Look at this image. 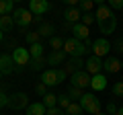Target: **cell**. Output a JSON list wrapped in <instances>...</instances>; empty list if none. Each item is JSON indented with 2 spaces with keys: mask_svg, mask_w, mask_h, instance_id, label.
<instances>
[{
  "mask_svg": "<svg viewBox=\"0 0 123 115\" xmlns=\"http://www.w3.org/2000/svg\"><path fill=\"white\" fill-rule=\"evenodd\" d=\"M45 115H66V111H62L60 107H53V109H47Z\"/></svg>",
  "mask_w": 123,
  "mask_h": 115,
  "instance_id": "obj_39",
  "label": "cell"
},
{
  "mask_svg": "<svg viewBox=\"0 0 123 115\" xmlns=\"http://www.w3.org/2000/svg\"><path fill=\"white\" fill-rule=\"evenodd\" d=\"M70 103H72V99L68 97V93H62V95H57V107H60L62 111H66L68 107H70Z\"/></svg>",
  "mask_w": 123,
  "mask_h": 115,
  "instance_id": "obj_27",
  "label": "cell"
},
{
  "mask_svg": "<svg viewBox=\"0 0 123 115\" xmlns=\"http://www.w3.org/2000/svg\"><path fill=\"white\" fill-rule=\"evenodd\" d=\"M64 53L72 56V58H82L88 53V45H84L82 41L70 37V39H64Z\"/></svg>",
  "mask_w": 123,
  "mask_h": 115,
  "instance_id": "obj_2",
  "label": "cell"
},
{
  "mask_svg": "<svg viewBox=\"0 0 123 115\" xmlns=\"http://www.w3.org/2000/svg\"><path fill=\"white\" fill-rule=\"evenodd\" d=\"M115 115H119V113H115Z\"/></svg>",
  "mask_w": 123,
  "mask_h": 115,
  "instance_id": "obj_47",
  "label": "cell"
},
{
  "mask_svg": "<svg viewBox=\"0 0 123 115\" xmlns=\"http://www.w3.org/2000/svg\"><path fill=\"white\" fill-rule=\"evenodd\" d=\"M49 47H51V51H64V37L53 35L49 39Z\"/></svg>",
  "mask_w": 123,
  "mask_h": 115,
  "instance_id": "obj_23",
  "label": "cell"
},
{
  "mask_svg": "<svg viewBox=\"0 0 123 115\" xmlns=\"http://www.w3.org/2000/svg\"><path fill=\"white\" fill-rule=\"evenodd\" d=\"M94 17H97V25L101 29V33H105V35L115 33V29H117V17H115V13L107 4L98 2V8H97V14Z\"/></svg>",
  "mask_w": 123,
  "mask_h": 115,
  "instance_id": "obj_1",
  "label": "cell"
},
{
  "mask_svg": "<svg viewBox=\"0 0 123 115\" xmlns=\"http://www.w3.org/2000/svg\"><path fill=\"white\" fill-rule=\"evenodd\" d=\"M98 115H105V113H98Z\"/></svg>",
  "mask_w": 123,
  "mask_h": 115,
  "instance_id": "obj_46",
  "label": "cell"
},
{
  "mask_svg": "<svg viewBox=\"0 0 123 115\" xmlns=\"http://www.w3.org/2000/svg\"><path fill=\"white\" fill-rule=\"evenodd\" d=\"M43 43H35V45H29V56L31 60H37V58H43Z\"/></svg>",
  "mask_w": 123,
  "mask_h": 115,
  "instance_id": "obj_22",
  "label": "cell"
},
{
  "mask_svg": "<svg viewBox=\"0 0 123 115\" xmlns=\"http://www.w3.org/2000/svg\"><path fill=\"white\" fill-rule=\"evenodd\" d=\"M45 113H47V109L43 103H31L27 107V115H45Z\"/></svg>",
  "mask_w": 123,
  "mask_h": 115,
  "instance_id": "obj_20",
  "label": "cell"
},
{
  "mask_svg": "<svg viewBox=\"0 0 123 115\" xmlns=\"http://www.w3.org/2000/svg\"><path fill=\"white\" fill-rule=\"evenodd\" d=\"M4 45H6L8 49H10V47L17 49V47H18V43H17V39H14V37H12V39H6V41H4Z\"/></svg>",
  "mask_w": 123,
  "mask_h": 115,
  "instance_id": "obj_40",
  "label": "cell"
},
{
  "mask_svg": "<svg viewBox=\"0 0 123 115\" xmlns=\"http://www.w3.org/2000/svg\"><path fill=\"white\" fill-rule=\"evenodd\" d=\"M8 97L10 95H6L4 89H0V109H2V107H8Z\"/></svg>",
  "mask_w": 123,
  "mask_h": 115,
  "instance_id": "obj_35",
  "label": "cell"
},
{
  "mask_svg": "<svg viewBox=\"0 0 123 115\" xmlns=\"http://www.w3.org/2000/svg\"><path fill=\"white\" fill-rule=\"evenodd\" d=\"M12 19H14V25L18 27H29L33 23V14L29 13V8H14Z\"/></svg>",
  "mask_w": 123,
  "mask_h": 115,
  "instance_id": "obj_6",
  "label": "cell"
},
{
  "mask_svg": "<svg viewBox=\"0 0 123 115\" xmlns=\"http://www.w3.org/2000/svg\"><path fill=\"white\" fill-rule=\"evenodd\" d=\"M47 10H49V2H45V0H31L29 2V13L33 17H43Z\"/></svg>",
  "mask_w": 123,
  "mask_h": 115,
  "instance_id": "obj_11",
  "label": "cell"
},
{
  "mask_svg": "<svg viewBox=\"0 0 123 115\" xmlns=\"http://www.w3.org/2000/svg\"><path fill=\"white\" fill-rule=\"evenodd\" d=\"M45 64H47V60H45V58H37V60H31L29 66H31V70H33V72H37V70H43Z\"/></svg>",
  "mask_w": 123,
  "mask_h": 115,
  "instance_id": "obj_29",
  "label": "cell"
},
{
  "mask_svg": "<svg viewBox=\"0 0 123 115\" xmlns=\"http://www.w3.org/2000/svg\"><path fill=\"white\" fill-rule=\"evenodd\" d=\"M43 105H45V109H53V107H57V95L47 93L43 97Z\"/></svg>",
  "mask_w": 123,
  "mask_h": 115,
  "instance_id": "obj_26",
  "label": "cell"
},
{
  "mask_svg": "<svg viewBox=\"0 0 123 115\" xmlns=\"http://www.w3.org/2000/svg\"><path fill=\"white\" fill-rule=\"evenodd\" d=\"M115 113H117V105L113 101H109L107 103V115H115Z\"/></svg>",
  "mask_w": 123,
  "mask_h": 115,
  "instance_id": "obj_37",
  "label": "cell"
},
{
  "mask_svg": "<svg viewBox=\"0 0 123 115\" xmlns=\"http://www.w3.org/2000/svg\"><path fill=\"white\" fill-rule=\"evenodd\" d=\"M12 13H14L12 0H0V17H4V14H12Z\"/></svg>",
  "mask_w": 123,
  "mask_h": 115,
  "instance_id": "obj_24",
  "label": "cell"
},
{
  "mask_svg": "<svg viewBox=\"0 0 123 115\" xmlns=\"http://www.w3.org/2000/svg\"><path fill=\"white\" fill-rule=\"evenodd\" d=\"M105 86H107V78H105V74L90 76V89H92V90H105Z\"/></svg>",
  "mask_w": 123,
  "mask_h": 115,
  "instance_id": "obj_18",
  "label": "cell"
},
{
  "mask_svg": "<svg viewBox=\"0 0 123 115\" xmlns=\"http://www.w3.org/2000/svg\"><path fill=\"white\" fill-rule=\"evenodd\" d=\"M62 17L66 19V23H70V25H76V23L82 21V13H80L78 6H66L64 13H62Z\"/></svg>",
  "mask_w": 123,
  "mask_h": 115,
  "instance_id": "obj_10",
  "label": "cell"
},
{
  "mask_svg": "<svg viewBox=\"0 0 123 115\" xmlns=\"http://www.w3.org/2000/svg\"><path fill=\"white\" fill-rule=\"evenodd\" d=\"M41 82L45 84V86H57V72L53 70V68H47V70L41 72Z\"/></svg>",
  "mask_w": 123,
  "mask_h": 115,
  "instance_id": "obj_15",
  "label": "cell"
},
{
  "mask_svg": "<svg viewBox=\"0 0 123 115\" xmlns=\"http://www.w3.org/2000/svg\"><path fill=\"white\" fill-rule=\"evenodd\" d=\"M0 80H2V72H0Z\"/></svg>",
  "mask_w": 123,
  "mask_h": 115,
  "instance_id": "obj_45",
  "label": "cell"
},
{
  "mask_svg": "<svg viewBox=\"0 0 123 115\" xmlns=\"http://www.w3.org/2000/svg\"><path fill=\"white\" fill-rule=\"evenodd\" d=\"M113 95H115V97H123V80L113 84Z\"/></svg>",
  "mask_w": 123,
  "mask_h": 115,
  "instance_id": "obj_34",
  "label": "cell"
},
{
  "mask_svg": "<svg viewBox=\"0 0 123 115\" xmlns=\"http://www.w3.org/2000/svg\"><path fill=\"white\" fill-rule=\"evenodd\" d=\"M55 72H57V84H62L64 80L68 78V74L64 72V68H55Z\"/></svg>",
  "mask_w": 123,
  "mask_h": 115,
  "instance_id": "obj_36",
  "label": "cell"
},
{
  "mask_svg": "<svg viewBox=\"0 0 123 115\" xmlns=\"http://www.w3.org/2000/svg\"><path fill=\"white\" fill-rule=\"evenodd\" d=\"M37 33H39V37H49V39H51L53 33H55V27H53L51 23H43V25L37 29Z\"/></svg>",
  "mask_w": 123,
  "mask_h": 115,
  "instance_id": "obj_21",
  "label": "cell"
},
{
  "mask_svg": "<svg viewBox=\"0 0 123 115\" xmlns=\"http://www.w3.org/2000/svg\"><path fill=\"white\" fill-rule=\"evenodd\" d=\"M27 41H29V45H35V43H41V37H39V33L37 31H29L27 33Z\"/></svg>",
  "mask_w": 123,
  "mask_h": 115,
  "instance_id": "obj_31",
  "label": "cell"
},
{
  "mask_svg": "<svg viewBox=\"0 0 123 115\" xmlns=\"http://www.w3.org/2000/svg\"><path fill=\"white\" fill-rule=\"evenodd\" d=\"M109 8H115V10H121L123 8V0H111Z\"/></svg>",
  "mask_w": 123,
  "mask_h": 115,
  "instance_id": "obj_38",
  "label": "cell"
},
{
  "mask_svg": "<svg viewBox=\"0 0 123 115\" xmlns=\"http://www.w3.org/2000/svg\"><path fill=\"white\" fill-rule=\"evenodd\" d=\"M84 68H86V72L90 76H97V74H101V70H103V60L97 58V56H90L86 62H84Z\"/></svg>",
  "mask_w": 123,
  "mask_h": 115,
  "instance_id": "obj_12",
  "label": "cell"
},
{
  "mask_svg": "<svg viewBox=\"0 0 123 115\" xmlns=\"http://www.w3.org/2000/svg\"><path fill=\"white\" fill-rule=\"evenodd\" d=\"M8 107L12 111H23L29 107V97H27V93H12L8 97Z\"/></svg>",
  "mask_w": 123,
  "mask_h": 115,
  "instance_id": "obj_4",
  "label": "cell"
},
{
  "mask_svg": "<svg viewBox=\"0 0 123 115\" xmlns=\"http://www.w3.org/2000/svg\"><path fill=\"white\" fill-rule=\"evenodd\" d=\"M45 60H47V66H51L53 70H55V66H60V64L66 62V53L64 51H51Z\"/></svg>",
  "mask_w": 123,
  "mask_h": 115,
  "instance_id": "obj_17",
  "label": "cell"
},
{
  "mask_svg": "<svg viewBox=\"0 0 123 115\" xmlns=\"http://www.w3.org/2000/svg\"><path fill=\"white\" fill-rule=\"evenodd\" d=\"M121 66H123V64L119 62L117 58H113V56H111V58H107L105 62H103V70H105L107 74H117V72L121 70Z\"/></svg>",
  "mask_w": 123,
  "mask_h": 115,
  "instance_id": "obj_16",
  "label": "cell"
},
{
  "mask_svg": "<svg viewBox=\"0 0 123 115\" xmlns=\"http://www.w3.org/2000/svg\"><path fill=\"white\" fill-rule=\"evenodd\" d=\"M0 72L2 74H12V72H17V64L12 62V56L0 53Z\"/></svg>",
  "mask_w": 123,
  "mask_h": 115,
  "instance_id": "obj_13",
  "label": "cell"
},
{
  "mask_svg": "<svg viewBox=\"0 0 123 115\" xmlns=\"http://www.w3.org/2000/svg\"><path fill=\"white\" fill-rule=\"evenodd\" d=\"M70 86H78V89H86V86H90V74H88L86 70H78L76 74L70 76Z\"/></svg>",
  "mask_w": 123,
  "mask_h": 115,
  "instance_id": "obj_5",
  "label": "cell"
},
{
  "mask_svg": "<svg viewBox=\"0 0 123 115\" xmlns=\"http://www.w3.org/2000/svg\"><path fill=\"white\" fill-rule=\"evenodd\" d=\"M117 113H119V115H123V107H119V109H117Z\"/></svg>",
  "mask_w": 123,
  "mask_h": 115,
  "instance_id": "obj_44",
  "label": "cell"
},
{
  "mask_svg": "<svg viewBox=\"0 0 123 115\" xmlns=\"http://www.w3.org/2000/svg\"><path fill=\"white\" fill-rule=\"evenodd\" d=\"M68 97H70L74 103H78L80 99L84 97V90H82V89H78V86H70V89H68Z\"/></svg>",
  "mask_w": 123,
  "mask_h": 115,
  "instance_id": "obj_25",
  "label": "cell"
},
{
  "mask_svg": "<svg viewBox=\"0 0 123 115\" xmlns=\"http://www.w3.org/2000/svg\"><path fill=\"white\" fill-rule=\"evenodd\" d=\"M14 27V19L12 14H4V17H0V31L2 33H10Z\"/></svg>",
  "mask_w": 123,
  "mask_h": 115,
  "instance_id": "obj_19",
  "label": "cell"
},
{
  "mask_svg": "<svg viewBox=\"0 0 123 115\" xmlns=\"http://www.w3.org/2000/svg\"><path fill=\"white\" fill-rule=\"evenodd\" d=\"M12 62L17 64L18 68H21V66H27V64L31 62L29 47H17V49H12Z\"/></svg>",
  "mask_w": 123,
  "mask_h": 115,
  "instance_id": "obj_8",
  "label": "cell"
},
{
  "mask_svg": "<svg viewBox=\"0 0 123 115\" xmlns=\"http://www.w3.org/2000/svg\"><path fill=\"white\" fill-rule=\"evenodd\" d=\"M115 49L123 53V39H117V43H115Z\"/></svg>",
  "mask_w": 123,
  "mask_h": 115,
  "instance_id": "obj_41",
  "label": "cell"
},
{
  "mask_svg": "<svg viewBox=\"0 0 123 115\" xmlns=\"http://www.w3.org/2000/svg\"><path fill=\"white\" fill-rule=\"evenodd\" d=\"M2 41H4V33L0 31V43H2Z\"/></svg>",
  "mask_w": 123,
  "mask_h": 115,
  "instance_id": "obj_43",
  "label": "cell"
},
{
  "mask_svg": "<svg viewBox=\"0 0 123 115\" xmlns=\"http://www.w3.org/2000/svg\"><path fill=\"white\" fill-rule=\"evenodd\" d=\"M33 23H35V25H43V17H33Z\"/></svg>",
  "mask_w": 123,
  "mask_h": 115,
  "instance_id": "obj_42",
  "label": "cell"
},
{
  "mask_svg": "<svg viewBox=\"0 0 123 115\" xmlns=\"http://www.w3.org/2000/svg\"><path fill=\"white\" fill-rule=\"evenodd\" d=\"M92 56H97V58H103V56H107V53L111 51V43L103 37V39H94L92 41Z\"/></svg>",
  "mask_w": 123,
  "mask_h": 115,
  "instance_id": "obj_7",
  "label": "cell"
},
{
  "mask_svg": "<svg viewBox=\"0 0 123 115\" xmlns=\"http://www.w3.org/2000/svg\"><path fill=\"white\" fill-rule=\"evenodd\" d=\"M82 113H84L82 105H80V103H74V101H72L70 107L66 109V115H82Z\"/></svg>",
  "mask_w": 123,
  "mask_h": 115,
  "instance_id": "obj_28",
  "label": "cell"
},
{
  "mask_svg": "<svg viewBox=\"0 0 123 115\" xmlns=\"http://www.w3.org/2000/svg\"><path fill=\"white\" fill-rule=\"evenodd\" d=\"M80 105H82L84 111H88V113H92V115L101 113V101L94 97V93H84V97L80 99Z\"/></svg>",
  "mask_w": 123,
  "mask_h": 115,
  "instance_id": "obj_3",
  "label": "cell"
},
{
  "mask_svg": "<svg viewBox=\"0 0 123 115\" xmlns=\"http://www.w3.org/2000/svg\"><path fill=\"white\" fill-rule=\"evenodd\" d=\"M78 8H80V13H90L92 8H94V2L92 0H82V2H78Z\"/></svg>",
  "mask_w": 123,
  "mask_h": 115,
  "instance_id": "obj_30",
  "label": "cell"
},
{
  "mask_svg": "<svg viewBox=\"0 0 123 115\" xmlns=\"http://www.w3.org/2000/svg\"><path fill=\"white\" fill-rule=\"evenodd\" d=\"M82 66H84L82 58H70L68 62H64V72H66L68 76H72V74H76L78 70H82Z\"/></svg>",
  "mask_w": 123,
  "mask_h": 115,
  "instance_id": "obj_14",
  "label": "cell"
},
{
  "mask_svg": "<svg viewBox=\"0 0 123 115\" xmlns=\"http://www.w3.org/2000/svg\"><path fill=\"white\" fill-rule=\"evenodd\" d=\"M35 93H37V95H39V97H41V99H43V97H45V95H47V93H49V90H47V86H45V84H43V82H37V84H35Z\"/></svg>",
  "mask_w": 123,
  "mask_h": 115,
  "instance_id": "obj_33",
  "label": "cell"
},
{
  "mask_svg": "<svg viewBox=\"0 0 123 115\" xmlns=\"http://www.w3.org/2000/svg\"><path fill=\"white\" fill-rule=\"evenodd\" d=\"M72 33H74V39H78L84 45H90L92 47V41L88 39V27H84L82 23H76V25H72Z\"/></svg>",
  "mask_w": 123,
  "mask_h": 115,
  "instance_id": "obj_9",
  "label": "cell"
},
{
  "mask_svg": "<svg viewBox=\"0 0 123 115\" xmlns=\"http://www.w3.org/2000/svg\"><path fill=\"white\" fill-rule=\"evenodd\" d=\"M94 19H97V17H94L92 13H86V14H82V21H80V23H82L84 27H90L92 23H94Z\"/></svg>",
  "mask_w": 123,
  "mask_h": 115,
  "instance_id": "obj_32",
  "label": "cell"
}]
</instances>
